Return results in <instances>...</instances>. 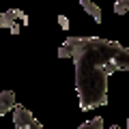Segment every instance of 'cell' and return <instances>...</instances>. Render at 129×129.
Masks as SVG:
<instances>
[{
	"label": "cell",
	"mask_w": 129,
	"mask_h": 129,
	"mask_svg": "<svg viewBox=\"0 0 129 129\" xmlns=\"http://www.w3.org/2000/svg\"><path fill=\"white\" fill-rule=\"evenodd\" d=\"M58 58H73L80 110L108 106V78L129 69V50L110 39L69 37L58 47Z\"/></svg>",
	"instance_id": "6da1fadb"
},
{
	"label": "cell",
	"mask_w": 129,
	"mask_h": 129,
	"mask_svg": "<svg viewBox=\"0 0 129 129\" xmlns=\"http://www.w3.org/2000/svg\"><path fill=\"white\" fill-rule=\"evenodd\" d=\"M17 22L28 24V15L22 9H9L5 13H0V28H9L13 35H19V30H22L17 26Z\"/></svg>",
	"instance_id": "7a4b0ae2"
},
{
	"label": "cell",
	"mask_w": 129,
	"mask_h": 129,
	"mask_svg": "<svg viewBox=\"0 0 129 129\" xmlns=\"http://www.w3.org/2000/svg\"><path fill=\"white\" fill-rule=\"evenodd\" d=\"M11 110H13V125H15V129H26L28 125L32 123V118H35V116H32V112L28 110L26 106L15 103Z\"/></svg>",
	"instance_id": "3957f363"
},
{
	"label": "cell",
	"mask_w": 129,
	"mask_h": 129,
	"mask_svg": "<svg viewBox=\"0 0 129 129\" xmlns=\"http://www.w3.org/2000/svg\"><path fill=\"white\" fill-rule=\"evenodd\" d=\"M13 106H15V92L13 90H2L0 92V116H5L7 112H11Z\"/></svg>",
	"instance_id": "277c9868"
},
{
	"label": "cell",
	"mask_w": 129,
	"mask_h": 129,
	"mask_svg": "<svg viewBox=\"0 0 129 129\" xmlns=\"http://www.w3.org/2000/svg\"><path fill=\"white\" fill-rule=\"evenodd\" d=\"M80 7H82L84 11H86L88 15H90L92 19H95L97 24H101V9L92 2V0H80Z\"/></svg>",
	"instance_id": "5b68a950"
},
{
	"label": "cell",
	"mask_w": 129,
	"mask_h": 129,
	"mask_svg": "<svg viewBox=\"0 0 129 129\" xmlns=\"http://www.w3.org/2000/svg\"><path fill=\"white\" fill-rule=\"evenodd\" d=\"M78 129H103V118H101V116H95V118L82 123Z\"/></svg>",
	"instance_id": "8992f818"
},
{
	"label": "cell",
	"mask_w": 129,
	"mask_h": 129,
	"mask_svg": "<svg viewBox=\"0 0 129 129\" xmlns=\"http://www.w3.org/2000/svg\"><path fill=\"white\" fill-rule=\"evenodd\" d=\"M129 9V0H114V13L116 15H125Z\"/></svg>",
	"instance_id": "52a82bcc"
},
{
	"label": "cell",
	"mask_w": 129,
	"mask_h": 129,
	"mask_svg": "<svg viewBox=\"0 0 129 129\" xmlns=\"http://www.w3.org/2000/svg\"><path fill=\"white\" fill-rule=\"evenodd\" d=\"M58 24H60V28H62V30H67V28H69V19L64 17V15H58Z\"/></svg>",
	"instance_id": "ba28073f"
},
{
	"label": "cell",
	"mask_w": 129,
	"mask_h": 129,
	"mask_svg": "<svg viewBox=\"0 0 129 129\" xmlns=\"http://www.w3.org/2000/svg\"><path fill=\"white\" fill-rule=\"evenodd\" d=\"M26 129H45V127H43V125H41V123H39V120H37V118H32V123H30V125H28V127H26Z\"/></svg>",
	"instance_id": "9c48e42d"
},
{
	"label": "cell",
	"mask_w": 129,
	"mask_h": 129,
	"mask_svg": "<svg viewBox=\"0 0 129 129\" xmlns=\"http://www.w3.org/2000/svg\"><path fill=\"white\" fill-rule=\"evenodd\" d=\"M110 129H120V127H116V125H112V127H110Z\"/></svg>",
	"instance_id": "30bf717a"
}]
</instances>
